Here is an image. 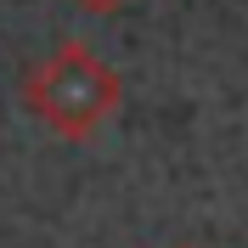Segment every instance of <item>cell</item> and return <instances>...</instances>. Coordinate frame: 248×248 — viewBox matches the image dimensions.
Segmentation results:
<instances>
[{
    "label": "cell",
    "mask_w": 248,
    "mask_h": 248,
    "mask_svg": "<svg viewBox=\"0 0 248 248\" xmlns=\"http://www.w3.org/2000/svg\"><path fill=\"white\" fill-rule=\"evenodd\" d=\"M175 248H198V243H175Z\"/></svg>",
    "instance_id": "obj_3"
},
{
    "label": "cell",
    "mask_w": 248,
    "mask_h": 248,
    "mask_svg": "<svg viewBox=\"0 0 248 248\" xmlns=\"http://www.w3.org/2000/svg\"><path fill=\"white\" fill-rule=\"evenodd\" d=\"M124 79L85 40H62L23 74V108L62 141H91L119 113Z\"/></svg>",
    "instance_id": "obj_1"
},
{
    "label": "cell",
    "mask_w": 248,
    "mask_h": 248,
    "mask_svg": "<svg viewBox=\"0 0 248 248\" xmlns=\"http://www.w3.org/2000/svg\"><path fill=\"white\" fill-rule=\"evenodd\" d=\"M79 12H91V17H113V12H124L130 0H74Z\"/></svg>",
    "instance_id": "obj_2"
}]
</instances>
